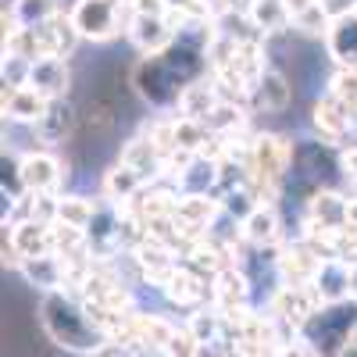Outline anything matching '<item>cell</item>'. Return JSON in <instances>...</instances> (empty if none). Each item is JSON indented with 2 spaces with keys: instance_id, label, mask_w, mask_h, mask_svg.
Returning a JSON list of instances; mask_svg holds the SVG:
<instances>
[{
  "instance_id": "1",
  "label": "cell",
  "mask_w": 357,
  "mask_h": 357,
  "mask_svg": "<svg viewBox=\"0 0 357 357\" xmlns=\"http://www.w3.org/2000/svg\"><path fill=\"white\" fill-rule=\"evenodd\" d=\"M36 321L43 325V333L50 336L54 347H61L65 354H79V357H104L111 340L93 325L86 304L75 293L57 289V293H43L36 301Z\"/></svg>"
},
{
  "instance_id": "2",
  "label": "cell",
  "mask_w": 357,
  "mask_h": 357,
  "mask_svg": "<svg viewBox=\"0 0 357 357\" xmlns=\"http://www.w3.org/2000/svg\"><path fill=\"white\" fill-rule=\"evenodd\" d=\"M354 329H357V301H343V304H321L301 329V336L321 357H343Z\"/></svg>"
},
{
  "instance_id": "3",
  "label": "cell",
  "mask_w": 357,
  "mask_h": 357,
  "mask_svg": "<svg viewBox=\"0 0 357 357\" xmlns=\"http://www.w3.org/2000/svg\"><path fill=\"white\" fill-rule=\"evenodd\" d=\"M129 86H132V93H136L146 107H154V111H161V114H172V111L178 107V100H183V93H186V89L178 86V79L172 75V68L165 65L161 54L139 57V61L132 65Z\"/></svg>"
},
{
  "instance_id": "4",
  "label": "cell",
  "mask_w": 357,
  "mask_h": 357,
  "mask_svg": "<svg viewBox=\"0 0 357 357\" xmlns=\"http://www.w3.org/2000/svg\"><path fill=\"white\" fill-rule=\"evenodd\" d=\"M68 18L75 25L79 40H86V43H114L126 33L129 11L118 8L114 0H72Z\"/></svg>"
},
{
  "instance_id": "5",
  "label": "cell",
  "mask_w": 357,
  "mask_h": 357,
  "mask_svg": "<svg viewBox=\"0 0 357 357\" xmlns=\"http://www.w3.org/2000/svg\"><path fill=\"white\" fill-rule=\"evenodd\" d=\"M18 175L25 193L33 197H61V186L68 183V161L57 158L54 151L33 146V151L18 154Z\"/></svg>"
},
{
  "instance_id": "6",
  "label": "cell",
  "mask_w": 357,
  "mask_h": 357,
  "mask_svg": "<svg viewBox=\"0 0 357 357\" xmlns=\"http://www.w3.org/2000/svg\"><path fill=\"white\" fill-rule=\"evenodd\" d=\"M79 126H82V107L68 97V100H54L50 111L43 114V122L33 129L36 143L43 151H61L72 139H79Z\"/></svg>"
},
{
  "instance_id": "7",
  "label": "cell",
  "mask_w": 357,
  "mask_h": 357,
  "mask_svg": "<svg viewBox=\"0 0 357 357\" xmlns=\"http://www.w3.org/2000/svg\"><path fill=\"white\" fill-rule=\"evenodd\" d=\"M114 161L126 165L129 172H136L143 186H158L161 178H165V154L158 151V143L151 136H143V132H136L132 139H126Z\"/></svg>"
},
{
  "instance_id": "8",
  "label": "cell",
  "mask_w": 357,
  "mask_h": 357,
  "mask_svg": "<svg viewBox=\"0 0 357 357\" xmlns=\"http://www.w3.org/2000/svg\"><path fill=\"white\" fill-rule=\"evenodd\" d=\"M126 36H129V43L139 50V57L165 54V50L178 40V33L172 29V22H168V18H158V15H129Z\"/></svg>"
},
{
  "instance_id": "9",
  "label": "cell",
  "mask_w": 357,
  "mask_h": 357,
  "mask_svg": "<svg viewBox=\"0 0 357 357\" xmlns=\"http://www.w3.org/2000/svg\"><path fill=\"white\" fill-rule=\"evenodd\" d=\"M293 104V86L289 75L275 65H268L261 79L250 86V111L254 114H286Z\"/></svg>"
},
{
  "instance_id": "10",
  "label": "cell",
  "mask_w": 357,
  "mask_h": 357,
  "mask_svg": "<svg viewBox=\"0 0 357 357\" xmlns=\"http://www.w3.org/2000/svg\"><path fill=\"white\" fill-rule=\"evenodd\" d=\"M72 82H75V72H72V61H65V57H40V61H33V68H29V86H33L36 93H43L50 104L68 100Z\"/></svg>"
},
{
  "instance_id": "11",
  "label": "cell",
  "mask_w": 357,
  "mask_h": 357,
  "mask_svg": "<svg viewBox=\"0 0 357 357\" xmlns=\"http://www.w3.org/2000/svg\"><path fill=\"white\" fill-rule=\"evenodd\" d=\"M311 286H314V293H318L321 304L354 301V264L343 261V257H325Z\"/></svg>"
},
{
  "instance_id": "12",
  "label": "cell",
  "mask_w": 357,
  "mask_h": 357,
  "mask_svg": "<svg viewBox=\"0 0 357 357\" xmlns=\"http://www.w3.org/2000/svg\"><path fill=\"white\" fill-rule=\"evenodd\" d=\"M47 111H50V100L43 93H36L33 86H15V89L4 86V118L11 126L36 129Z\"/></svg>"
},
{
  "instance_id": "13",
  "label": "cell",
  "mask_w": 357,
  "mask_h": 357,
  "mask_svg": "<svg viewBox=\"0 0 357 357\" xmlns=\"http://www.w3.org/2000/svg\"><path fill=\"white\" fill-rule=\"evenodd\" d=\"M321 43H325L329 61L340 72H357V11L343 15V18H333L329 36H325Z\"/></svg>"
},
{
  "instance_id": "14",
  "label": "cell",
  "mask_w": 357,
  "mask_h": 357,
  "mask_svg": "<svg viewBox=\"0 0 357 357\" xmlns=\"http://www.w3.org/2000/svg\"><path fill=\"white\" fill-rule=\"evenodd\" d=\"M11 247L18 250L22 261L29 257H43V254H54V225H43V222H33V218H18V222H8L4 225Z\"/></svg>"
},
{
  "instance_id": "15",
  "label": "cell",
  "mask_w": 357,
  "mask_h": 357,
  "mask_svg": "<svg viewBox=\"0 0 357 357\" xmlns=\"http://www.w3.org/2000/svg\"><path fill=\"white\" fill-rule=\"evenodd\" d=\"M18 275L25 279V286H33L43 296V293H57V289L68 286V264L57 257V254H43V257L22 261Z\"/></svg>"
},
{
  "instance_id": "16",
  "label": "cell",
  "mask_w": 357,
  "mask_h": 357,
  "mask_svg": "<svg viewBox=\"0 0 357 357\" xmlns=\"http://www.w3.org/2000/svg\"><path fill=\"white\" fill-rule=\"evenodd\" d=\"M279 229H282V218H279L275 204H257L254 211L240 222V236L257 250H264V247L272 250L279 243Z\"/></svg>"
},
{
  "instance_id": "17",
  "label": "cell",
  "mask_w": 357,
  "mask_h": 357,
  "mask_svg": "<svg viewBox=\"0 0 357 357\" xmlns=\"http://www.w3.org/2000/svg\"><path fill=\"white\" fill-rule=\"evenodd\" d=\"M218 104H222V93H218L215 79H200V82L186 86V93H183V100H178L175 114L178 118H193V122H207Z\"/></svg>"
},
{
  "instance_id": "18",
  "label": "cell",
  "mask_w": 357,
  "mask_h": 357,
  "mask_svg": "<svg viewBox=\"0 0 357 357\" xmlns=\"http://www.w3.org/2000/svg\"><path fill=\"white\" fill-rule=\"evenodd\" d=\"M143 190H146V186L139 183V175L129 172L126 165H118V161L107 165L104 175H100V200H107V204H114V207H122L126 200H136Z\"/></svg>"
},
{
  "instance_id": "19",
  "label": "cell",
  "mask_w": 357,
  "mask_h": 357,
  "mask_svg": "<svg viewBox=\"0 0 357 357\" xmlns=\"http://www.w3.org/2000/svg\"><path fill=\"white\" fill-rule=\"evenodd\" d=\"M307 218H311V225H321V229H347V197H340L333 186L311 193Z\"/></svg>"
},
{
  "instance_id": "20",
  "label": "cell",
  "mask_w": 357,
  "mask_h": 357,
  "mask_svg": "<svg viewBox=\"0 0 357 357\" xmlns=\"http://www.w3.org/2000/svg\"><path fill=\"white\" fill-rule=\"evenodd\" d=\"M247 22L254 25V33L261 40L279 36L282 29H289V15L282 8V0H254V8L247 11Z\"/></svg>"
},
{
  "instance_id": "21",
  "label": "cell",
  "mask_w": 357,
  "mask_h": 357,
  "mask_svg": "<svg viewBox=\"0 0 357 357\" xmlns=\"http://www.w3.org/2000/svg\"><path fill=\"white\" fill-rule=\"evenodd\" d=\"M97 211H100V204L89 200V197H82V193H61V197H57V222L75 225V229H82V232L93 225Z\"/></svg>"
},
{
  "instance_id": "22",
  "label": "cell",
  "mask_w": 357,
  "mask_h": 357,
  "mask_svg": "<svg viewBox=\"0 0 357 357\" xmlns=\"http://www.w3.org/2000/svg\"><path fill=\"white\" fill-rule=\"evenodd\" d=\"M4 15H11V22L22 25V29H40L50 18L61 15V0H18V4L8 8Z\"/></svg>"
},
{
  "instance_id": "23",
  "label": "cell",
  "mask_w": 357,
  "mask_h": 357,
  "mask_svg": "<svg viewBox=\"0 0 357 357\" xmlns=\"http://www.w3.org/2000/svg\"><path fill=\"white\" fill-rule=\"evenodd\" d=\"M329 25H333V18H329V11H325L321 0H318L311 11H304L301 18H293L289 29H296V33L307 36V40H325V36H329Z\"/></svg>"
},
{
  "instance_id": "24",
  "label": "cell",
  "mask_w": 357,
  "mask_h": 357,
  "mask_svg": "<svg viewBox=\"0 0 357 357\" xmlns=\"http://www.w3.org/2000/svg\"><path fill=\"white\" fill-rule=\"evenodd\" d=\"M165 8L183 22H215V11L207 0H165Z\"/></svg>"
},
{
  "instance_id": "25",
  "label": "cell",
  "mask_w": 357,
  "mask_h": 357,
  "mask_svg": "<svg viewBox=\"0 0 357 357\" xmlns=\"http://www.w3.org/2000/svg\"><path fill=\"white\" fill-rule=\"evenodd\" d=\"M340 175L357 186V146H340Z\"/></svg>"
},
{
  "instance_id": "26",
  "label": "cell",
  "mask_w": 357,
  "mask_h": 357,
  "mask_svg": "<svg viewBox=\"0 0 357 357\" xmlns=\"http://www.w3.org/2000/svg\"><path fill=\"white\" fill-rule=\"evenodd\" d=\"M279 357H321V354H318V350H314L304 336H293V340L279 350Z\"/></svg>"
},
{
  "instance_id": "27",
  "label": "cell",
  "mask_w": 357,
  "mask_h": 357,
  "mask_svg": "<svg viewBox=\"0 0 357 357\" xmlns=\"http://www.w3.org/2000/svg\"><path fill=\"white\" fill-rule=\"evenodd\" d=\"M321 8L329 11V18H343L357 11V0H321Z\"/></svg>"
},
{
  "instance_id": "28",
  "label": "cell",
  "mask_w": 357,
  "mask_h": 357,
  "mask_svg": "<svg viewBox=\"0 0 357 357\" xmlns=\"http://www.w3.org/2000/svg\"><path fill=\"white\" fill-rule=\"evenodd\" d=\"M318 4V0H282V8H286V15H289V25H293V18H301L304 11H311Z\"/></svg>"
},
{
  "instance_id": "29",
  "label": "cell",
  "mask_w": 357,
  "mask_h": 357,
  "mask_svg": "<svg viewBox=\"0 0 357 357\" xmlns=\"http://www.w3.org/2000/svg\"><path fill=\"white\" fill-rule=\"evenodd\" d=\"M15 4H18V0H4V11H8V8H15Z\"/></svg>"
},
{
  "instance_id": "30",
  "label": "cell",
  "mask_w": 357,
  "mask_h": 357,
  "mask_svg": "<svg viewBox=\"0 0 357 357\" xmlns=\"http://www.w3.org/2000/svg\"><path fill=\"white\" fill-rule=\"evenodd\" d=\"M104 357H111V354H104Z\"/></svg>"
}]
</instances>
